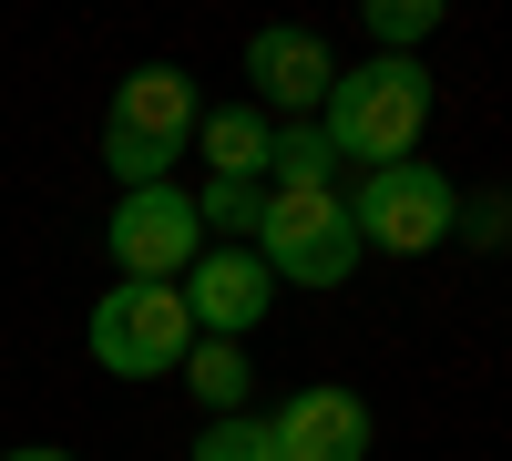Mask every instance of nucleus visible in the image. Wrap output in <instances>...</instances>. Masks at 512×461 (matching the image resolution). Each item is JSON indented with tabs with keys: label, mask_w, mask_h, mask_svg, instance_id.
I'll list each match as a JSON object with an SVG mask.
<instances>
[{
	"label": "nucleus",
	"mask_w": 512,
	"mask_h": 461,
	"mask_svg": "<svg viewBox=\"0 0 512 461\" xmlns=\"http://www.w3.org/2000/svg\"><path fill=\"white\" fill-rule=\"evenodd\" d=\"M349 226L379 257H431L461 226V195L441 164H379V175H349Z\"/></svg>",
	"instance_id": "20e7f679"
},
{
	"label": "nucleus",
	"mask_w": 512,
	"mask_h": 461,
	"mask_svg": "<svg viewBox=\"0 0 512 461\" xmlns=\"http://www.w3.org/2000/svg\"><path fill=\"white\" fill-rule=\"evenodd\" d=\"M267 421V461H369V400L359 390H297L287 410H256Z\"/></svg>",
	"instance_id": "1a4fd4ad"
},
{
	"label": "nucleus",
	"mask_w": 512,
	"mask_h": 461,
	"mask_svg": "<svg viewBox=\"0 0 512 461\" xmlns=\"http://www.w3.org/2000/svg\"><path fill=\"white\" fill-rule=\"evenodd\" d=\"M267 185H338L318 123H277V134H267Z\"/></svg>",
	"instance_id": "f8f14e48"
},
{
	"label": "nucleus",
	"mask_w": 512,
	"mask_h": 461,
	"mask_svg": "<svg viewBox=\"0 0 512 461\" xmlns=\"http://www.w3.org/2000/svg\"><path fill=\"white\" fill-rule=\"evenodd\" d=\"M267 134H277V123L256 103H216V113H195L185 144H205V164H216L205 185H267Z\"/></svg>",
	"instance_id": "9d476101"
},
{
	"label": "nucleus",
	"mask_w": 512,
	"mask_h": 461,
	"mask_svg": "<svg viewBox=\"0 0 512 461\" xmlns=\"http://www.w3.org/2000/svg\"><path fill=\"white\" fill-rule=\"evenodd\" d=\"M103 246H113L123 287H175V277L205 257L195 195H185V185H134V195H113V226H103Z\"/></svg>",
	"instance_id": "39448f33"
},
{
	"label": "nucleus",
	"mask_w": 512,
	"mask_h": 461,
	"mask_svg": "<svg viewBox=\"0 0 512 461\" xmlns=\"http://www.w3.org/2000/svg\"><path fill=\"white\" fill-rule=\"evenodd\" d=\"M175 298H185V318H195V339H246V328H267L277 277L256 267V246H205V257L175 277Z\"/></svg>",
	"instance_id": "0eeeda50"
},
{
	"label": "nucleus",
	"mask_w": 512,
	"mask_h": 461,
	"mask_svg": "<svg viewBox=\"0 0 512 461\" xmlns=\"http://www.w3.org/2000/svg\"><path fill=\"white\" fill-rule=\"evenodd\" d=\"M431 103H441L431 62H390V52H369V62H349V72L328 82V103H318V144H328L338 175L410 164V144H420V123H431Z\"/></svg>",
	"instance_id": "f257e3e1"
},
{
	"label": "nucleus",
	"mask_w": 512,
	"mask_h": 461,
	"mask_svg": "<svg viewBox=\"0 0 512 461\" xmlns=\"http://www.w3.org/2000/svg\"><path fill=\"white\" fill-rule=\"evenodd\" d=\"M175 369L195 380L205 421H226V410H246V400H256V359H246V339H195V349H185Z\"/></svg>",
	"instance_id": "9b49d317"
},
{
	"label": "nucleus",
	"mask_w": 512,
	"mask_h": 461,
	"mask_svg": "<svg viewBox=\"0 0 512 461\" xmlns=\"http://www.w3.org/2000/svg\"><path fill=\"white\" fill-rule=\"evenodd\" d=\"M185 349H195V318L175 287H113L93 308V369H113V380H164Z\"/></svg>",
	"instance_id": "423d86ee"
},
{
	"label": "nucleus",
	"mask_w": 512,
	"mask_h": 461,
	"mask_svg": "<svg viewBox=\"0 0 512 461\" xmlns=\"http://www.w3.org/2000/svg\"><path fill=\"white\" fill-rule=\"evenodd\" d=\"M195 82L175 62H144V72H123L113 82V113H103V164H113V185L134 195V185H175V164H185V134H195Z\"/></svg>",
	"instance_id": "7ed1b4c3"
},
{
	"label": "nucleus",
	"mask_w": 512,
	"mask_h": 461,
	"mask_svg": "<svg viewBox=\"0 0 512 461\" xmlns=\"http://www.w3.org/2000/svg\"><path fill=\"white\" fill-rule=\"evenodd\" d=\"M256 267L287 287H349L359 277V226H349V185H267L256 205Z\"/></svg>",
	"instance_id": "f03ea898"
},
{
	"label": "nucleus",
	"mask_w": 512,
	"mask_h": 461,
	"mask_svg": "<svg viewBox=\"0 0 512 461\" xmlns=\"http://www.w3.org/2000/svg\"><path fill=\"white\" fill-rule=\"evenodd\" d=\"M195 461H267V421H256V410L205 421V431H195Z\"/></svg>",
	"instance_id": "4468645a"
},
{
	"label": "nucleus",
	"mask_w": 512,
	"mask_h": 461,
	"mask_svg": "<svg viewBox=\"0 0 512 461\" xmlns=\"http://www.w3.org/2000/svg\"><path fill=\"white\" fill-rule=\"evenodd\" d=\"M246 82H256V113H287V123H318V103H328V82H338V62H328V41L308 31V21H267L246 41Z\"/></svg>",
	"instance_id": "6e6552de"
},
{
	"label": "nucleus",
	"mask_w": 512,
	"mask_h": 461,
	"mask_svg": "<svg viewBox=\"0 0 512 461\" xmlns=\"http://www.w3.org/2000/svg\"><path fill=\"white\" fill-rule=\"evenodd\" d=\"M256 205H267V185H205L195 226H216V236H256Z\"/></svg>",
	"instance_id": "2eb2a0df"
},
{
	"label": "nucleus",
	"mask_w": 512,
	"mask_h": 461,
	"mask_svg": "<svg viewBox=\"0 0 512 461\" xmlns=\"http://www.w3.org/2000/svg\"><path fill=\"white\" fill-rule=\"evenodd\" d=\"M0 461H82V451H52V441H21V451H0Z\"/></svg>",
	"instance_id": "dca6fc26"
},
{
	"label": "nucleus",
	"mask_w": 512,
	"mask_h": 461,
	"mask_svg": "<svg viewBox=\"0 0 512 461\" xmlns=\"http://www.w3.org/2000/svg\"><path fill=\"white\" fill-rule=\"evenodd\" d=\"M441 31V0H369V52H390V62H410L420 41Z\"/></svg>",
	"instance_id": "ddd939ff"
}]
</instances>
